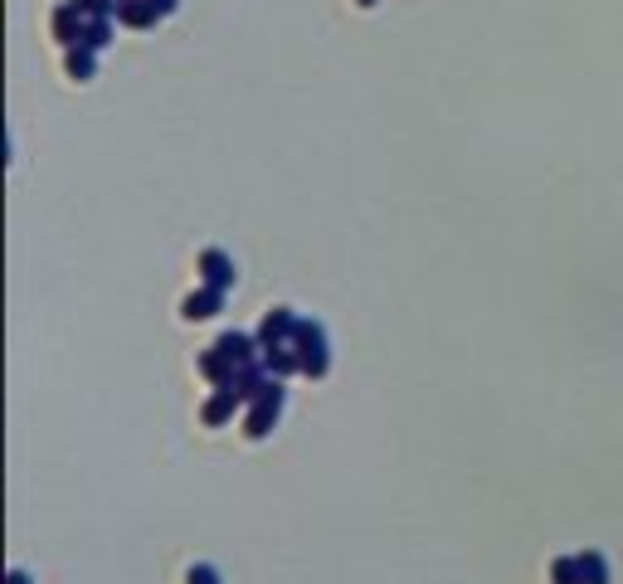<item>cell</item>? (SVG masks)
I'll list each match as a JSON object with an SVG mask.
<instances>
[{
    "label": "cell",
    "instance_id": "obj_5",
    "mask_svg": "<svg viewBox=\"0 0 623 584\" xmlns=\"http://www.w3.org/2000/svg\"><path fill=\"white\" fill-rule=\"evenodd\" d=\"M200 273H205V283H210V288H234V278H239V273H234V258L224 254V249H205V254H200Z\"/></svg>",
    "mask_w": 623,
    "mask_h": 584
},
{
    "label": "cell",
    "instance_id": "obj_10",
    "mask_svg": "<svg viewBox=\"0 0 623 584\" xmlns=\"http://www.w3.org/2000/svg\"><path fill=\"white\" fill-rule=\"evenodd\" d=\"M550 584H585L580 580V560H575V555H560V560L550 565Z\"/></svg>",
    "mask_w": 623,
    "mask_h": 584
},
{
    "label": "cell",
    "instance_id": "obj_1",
    "mask_svg": "<svg viewBox=\"0 0 623 584\" xmlns=\"http://www.w3.org/2000/svg\"><path fill=\"white\" fill-rule=\"evenodd\" d=\"M254 361H258V336H249V331H224L220 341L200 356V375L220 390V385H234V375Z\"/></svg>",
    "mask_w": 623,
    "mask_h": 584
},
{
    "label": "cell",
    "instance_id": "obj_4",
    "mask_svg": "<svg viewBox=\"0 0 623 584\" xmlns=\"http://www.w3.org/2000/svg\"><path fill=\"white\" fill-rule=\"evenodd\" d=\"M239 409H244V395H239L234 385H220V390H215V400L200 409V419H205L210 429H220V424H229V419H234Z\"/></svg>",
    "mask_w": 623,
    "mask_h": 584
},
{
    "label": "cell",
    "instance_id": "obj_8",
    "mask_svg": "<svg viewBox=\"0 0 623 584\" xmlns=\"http://www.w3.org/2000/svg\"><path fill=\"white\" fill-rule=\"evenodd\" d=\"M64 69L74 83H88L93 73H98V49H88V44H74L69 54H64Z\"/></svg>",
    "mask_w": 623,
    "mask_h": 584
},
{
    "label": "cell",
    "instance_id": "obj_11",
    "mask_svg": "<svg viewBox=\"0 0 623 584\" xmlns=\"http://www.w3.org/2000/svg\"><path fill=\"white\" fill-rule=\"evenodd\" d=\"M185 584H220V570H215V565H190Z\"/></svg>",
    "mask_w": 623,
    "mask_h": 584
},
{
    "label": "cell",
    "instance_id": "obj_7",
    "mask_svg": "<svg viewBox=\"0 0 623 584\" xmlns=\"http://www.w3.org/2000/svg\"><path fill=\"white\" fill-rule=\"evenodd\" d=\"M117 20L132 25V30H151V25L161 20V10H156L151 0H117Z\"/></svg>",
    "mask_w": 623,
    "mask_h": 584
},
{
    "label": "cell",
    "instance_id": "obj_14",
    "mask_svg": "<svg viewBox=\"0 0 623 584\" xmlns=\"http://www.w3.org/2000/svg\"><path fill=\"white\" fill-rule=\"evenodd\" d=\"M361 5H375V0H361Z\"/></svg>",
    "mask_w": 623,
    "mask_h": 584
},
{
    "label": "cell",
    "instance_id": "obj_9",
    "mask_svg": "<svg viewBox=\"0 0 623 584\" xmlns=\"http://www.w3.org/2000/svg\"><path fill=\"white\" fill-rule=\"evenodd\" d=\"M575 560H580V580L585 584H609V560L599 550H580Z\"/></svg>",
    "mask_w": 623,
    "mask_h": 584
},
{
    "label": "cell",
    "instance_id": "obj_3",
    "mask_svg": "<svg viewBox=\"0 0 623 584\" xmlns=\"http://www.w3.org/2000/svg\"><path fill=\"white\" fill-rule=\"evenodd\" d=\"M278 414H283V380H278V375H268V385H263L254 400H249L244 434H249V438H268V429L278 424Z\"/></svg>",
    "mask_w": 623,
    "mask_h": 584
},
{
    "label": "cell",
    "instance_id": "obj_13",
    "mask_svg": "<svg viewBox=\"0 0 623 584\" xmlns=\"http://www.w3.org/2000/svg\"><path fill=\"white\" fill-rule=\"evenodd\" d=\"M10 584H30V580H25V570H15V575H10Z\"/></svg>",
    "mask_w": 623,
    "mask_h": 584
},
{
    "label": "cell",
    "instance_id": "obj_2",
    "mask_svg": "<svg viewBox=\"0 0 623 584\" xmlns=\"http://www.w3.org/2000/svg\"><path fill=\"white\" fill-rule=\"evenodd\" d=\"M293 356H297V370L302 375H312V380H322L331 370V346H327V327L322 322H297V336H293Z\"/></svg>",
    "mask_w": 623,
    "mask_h": 584
},
{
    "label": "cell",
    "instance_id": "obj_12",
    "mask_svg": "<svg viewBox=\"0 0 623 584\" xmlns=\"http://www.w3.org/2000/svg\"><path fill=\"white\" fill-rule=\"evenodd\" d=\"M151 5H156V10H161V20H166V15H171V10H176V0H151Z\"/></svg>",
    "mask_w": 623,
    "mask_h": 584
},
{
    "label": "cell",
    "instance_id": "obj_6",
    "mask_svg": "<svg viewBox=\"0 0 623 584\" xmlns=\"http://www.w3.org/2000/svg\"><path fill=\"white\" fill-rule=\"evenodd\" d=\"M220 307H224V288H210V283H205L200 292H190L181 302V317L185 322H205V317H215Z\"/></svg>",
    "mask_w": 623,
    "mask_h": 584
}]
</instances>
